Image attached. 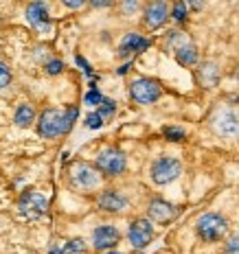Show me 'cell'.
I'll return each instance as SVG.
<instances>
[{"mask_svg":"<svg viewBox=\"0 0 239 254\" xmlns=\"http://www.w3.org/2000/svg\"><path fill=\"white\" fill-rule=\"evenodd\" d=\"M147 210H150L152 219L160 221V224H167V221L178 217V206H173L171 202H167V199H152Z\"/></svg>","mask_w":239,"mask_h":254,"instance_id":"obj_11","label":"cell"},{"mask_svg":"<svg viewBox=\"0 0 239 254\" xmlns=\"http://www.w3.org/2000/svg\"><path fill=\"white\" fill-rule=\"evenodd\" d=\"M127 167V158L125 153L116 147H108V149L99 151L97 156V171L103 173L108 178H114V176H121Z\"/></svg>","mask_w":239,"mask_h":254,"instance_id":"obj_2","label":"cell"},{"mask_svg":"<svg viewBox=\"0 0 239 254\" xmlns=\"http://www.w3.org/2000/svg\"><path fill=\"white\" fill-rule=\"evenodd\" d=\"M77 114H79L77 105L68 108L66 112H60V110H53V108L44 110L38 121L40 136H44V138H57V136H62V134H68L73 123L77 121Z\"/></svg>","mask_w":239,"mask_h":254,"instance_id":"obj_1","label":"cell"},{"mask_svg":"<svg viewBox=\"0 0 239 254\" xmlns=\"http://www.w3.org/2000/svg\"><path fill=\"white\" fill-rule=\"evenodd\" d=\"M101 125H103V116H101L99 112H90L86 116V127L88 129H99Z\"/></svg>","mask_w":239,"mask_h":254,"instance_id":"obj_22","label":"cell"},{"mask_svg":"<svg viewBox=\"0 0 239 254\" xmlns=\"http://www.w3.org/2000/svg\"><path fill=\"white\" fill-rule=\"evenodd\" d=\"M176 60L178 64H182V66H193L195 62H198V51H195L193 44H184L176 49Z\"/></svg>","mask_w":239,"mask_h":254,"instance_id":"obj_17","label":"cell"},{"mask_svg":"<svg viewBox=\"0 0 239 254\" xmlns=\"http://www.w3.org/2000/svg\"><path fill=\"white\" fill-rule=\"evenodd\" d=\"M169 18V9L164 4V0H152L145 9V26L147 29H160Z\"/></svg>","mask_w":239,"mask_h":254,"instance_id":"obj_9","label":"cell"},{"mask_svg":"<svg viewBox=\"0 0 239 254\" xmlns=\"http://www.w3.org/2000/svg\"><path fill=\"white\" fill-rule=\"evenodd\" d=\"M9 83H11V70H9L2 62H0V90L7 88Z\"/></svg>","mask_w":239,"mask_h":254,"instance_id":"obj_23","label":"cell"},{"mask_svg":"<svg viewBox=\"0 0 239 254\" xmlns=\"http://www.w3.org/2000/svg\"><path fill=\"white\" fill-rule=\"evenodd\" d=\"M114 112H116V103L114 101H110V99H103V101L99 103V114L103 116V119H105V116H112Z\"/></svg>","mask_w":239,"mask_h":254,"instance_id":"obj_21","label":"cell"},{"mask_svg":"<svg viewBox=\"0 0 239 254\" xmlns=\"http://www.w3.org/2000/svg\"><path fill=\"white\" fill-rule=\"evenodd\" d=\"M101 101H103V97H101V92L97 88H90V92L86 94V103L88 105H99Z\"/></svg>","mask_w":239,"mask_h":254,"instance_id":"obj_26","label":"cell"},{"mask_svg":"<svg viewBox=\"0 0 239 254\" xmlns=\"http://www.w3.org/2000/svg\"><path fill=\"white\" fill-rule=\"evenodd\" d=\"M119 239H121V232L114 226H99L92 232V243L97 250H110V248H114L119 243Z\"/></svg>","mask_w":239,"mask_h":254,"instance_id":"obj_10","label":"cell"},{"mask_svg":"<svg viewBox=\"0 0 239 254\" xmlns=\"http://www.w3.org/2000/svg\"><path fill=\"white\" fill-rule=\"evenodd\" d=\"M97 204H99L101 210H105V213H121V210L127 206V199L119 193V190H103V193L99 195Z\"/></svg>","mask_w":239,"mask_h":254,"instance_id":"obj_13","label":"cell"},{"mask_svg":"<svg viewBox=\"0 0 239 254\" xmlns=\"http://www.w3.org/2000/svg\"><path fill=\"white\" fill-rule=\"evenodd\" d=\"M136 7H139V0H125V2H123V11L125 13L136 11Z\"/></svg>","mask_w":239,"mask_h":254,"instance_id":"obj_29","label":"cell"},{"mask_svg":"<svg viewBox=\"0 0 239 254\" xmlns=\"http://www.w3.org/2000/svg\"><path fill=\"white\" fill-rule=\"evenodd\" d=\"M195 228H198V235L204 241H220L228 230V221L220 213H206L198 219Z\"/></svg>","mask_w":239,"mask_h":254,"instance_id":"obj_3","label":"cell"},{"mask_svg":"<svg viewBox=\"0 0 239 254\" xmlns=\"http://www.w3.org/2000/svg\"><path fill=\"white\" fill-rule=\"evenodd\" d=\"M217 131L224 136H233L239 131V119L233 112H222L217 116Z\"/></svg>","mask_w":239,"mask_h":254,"instance_id":"obj_15","label":"cell"},{"mask_svg":"<svg viewBox=\"0 0 239 254\" xmlns=\"http://www.w3.org/2000/svg\"><path fill=\"white\" fill-rule=\"evenodd\" d=\"M51 254H64L62 250H51Z\"/></svg>","mask_w":239,"mask_h":254,"instance_id":"obj_32","label":"cell"},{"mask_svg":"<svg viewBox=\"0 0 239 254\" xmlns=\"http://www.w3.org/2000/svg\"><path fill=\"white\" fill-rule=\"evenodd\" d=\"M71 182H73V187L88 190V189L99 187L101 176L97 169L86 165V162H75V165L71 167Z\"/></svg>","mask_w":239,"mask_h":254,"instance_id":"obj_7","label":"cell"},{"mask_svg":"<svg viewBox=\"0 0 239 254\" xmlns=\"http://www.w3.org/2000/svg\"><path fill=\"white\" fill-rule=\"evenodd\" d=\"M145 49H150V40H145L139 33H127L123 42L119 46V55L127 57V55H136V53H143Z\"/></svg>","mask_w":239,"mask_h":254,"instance_id":"obj_14","label":"cell"},{"mask_svg":"<svg viewBox=\"0 0 239 254\" xmlns=\"http://www.w3.org/2000/svg\"><path fill=\"white\" fill-rule=\"evenodd\" d=\"M64 4H66L68 9H81L83 4H86V0H62Z\"/></svg>","mask_w":239,"mask_h":254,"instance_id":"obj_27","label":"cell"},{"mask_svg":"<svg viewBox=\"0 0 239 254\" xmlns=\"http://www.w3.org/2000/svg\"><path fill=\"white\" fill-rule=\"evenodd\" d=\"M64 254H86V243H83L81 239H71L64 246Z\"/></svg>","mask_w":239,"mask_h":254,"instance_id":"obj_18","label":"cell"},{"mask_svg":"<svg viewBox=\"0 0 239 254\" xmlns=\"http://www.w3.org/2000/svg\"><path fill=\"white\" fill-rule=\"evenodd\" d=\"M62 70H64V62L62 60H51L49 64H46V72H49V75H60Z\"/></svg>","mask_w":239,"mask_h":254,"instance_id":"obj_25","label":"cell"},{"mask_svg":"<svg viewBox=\"0 0 239 254\" xmlns=\"http://www.w3.org/2000/svg\"><path fill=\"white\" fill-rule=\"evenodd\" d=\"M127 237H130V243L136 248V250H143L145 246H150V241L154 239V226L150 219H134L130 224V230H127Z\"/></svg>","mask_w":239,"mask_h":254,"instance_id":"obj_8","label":"cell"},{"mask_svg":"<svg viewBox=\"0 0 239 254\" xmlns=\"http://www.w3.org/2000/svg\"><path fill=\"white\" fill-rule=\"evenodd\" d=\"M33 119H35L33 105H29V103L18 105V110H15V116H13V123L15 125H18V127H29L31 123H33Z\"/></svg>","mask_w":239,"mask_h":254,"instance_id":"obj_16","label":"cell"},{"mask_svg":"<svg viewBox=\"0 0 239 254\" xmlns=\"http://www.w3.org/2000/svg\"><path fill=\"white\" fill-rule=\"evenodd\" d=\"M114 0H90V4L92 7H97V9H103V7H110Z\"/></svg>","mask_w":239,"mask_h":254,"instance_id":"obj_30","label":"cell"},{"mask_svg":"<svg viewBox=\"0 0 239 254\" xmlns=\"http://www.w3.org/2000/svg\"><path fill=\"white\" fill-rule=\"evenodd\" d=\"M77 64H79V66L83 68V72H86L88 77H92V68L88 66V64H86V60H83V57H77Z\"/></svg>","mask_w":239,"mask_h":254,"instance_id":"obj_31","label":"cell"},{"mask_svg":"<svg viewBox=\"0 0 239 254\" xmlns=\"http://www.w3.org/2000/svg\"><path fill=\"white\" fill-rule=\"evenodd\" d=\"M160 92H162L160 83H158L156 79H150V77L136 79V81H132V86H130L132 99H134L136 103H141V105L156 103L158 99H160Z\"/></svg>","mask_w":239,"mask_h":254,"instance_id":"obj_6","label":"cell"},{"mask_svg":"<svg viewBox=\"0 0 239 254\" xmlns=\"http://www.w3.org/2000/svg\"><path fill=\"white\" fill-rule=\"evenodd\" d=\"M182 173V162L178 158H171V156H162L158 160H154L152 165V180L156 184H171L173 180H178V176Z\"/></svg>","mask_w":239,"mask_h":254,"instance_id":"obj_4","label":"cell"},{"mask_svg":"<svg viewBox=\"0 0 239 254\" xmlns=\"http://www.w3.org/2000/svg\"><path fill=\"white\" fill-rule=\"evenodd\" d=\"M184 4H187L189 9H193V11H200V9L204 7V0H184Z\"/></svg>","mask_w":239,"mask_h":254,"instance_id":"obj_28","label":"cell"},{"mask_svg":"<svg viewBox=\"0 0 239 254\" xmlns=\"http://www.w3.org/2000/svg\"><path fill=\"white\" fill-rule=\"evenodd\" d=\"M49 208V199L38 190H24L18 199V213L24 219H40L42 215H46Z\"/></svg>","mask_w":239,"mask_h":254,"instance_id":"obj_5","label":"cell"},{"mask_svg":"<svg viewBox=\"0 0 239 254\" xmlns=\"http://www.w3.org/2000/svg\"><path fill=\"white\" fill-rule=\"evenodd\" d=\"M162 134H164V138L171 140V142H180V140H184V136H187L182 127H164Z\"/></svg>","mask_w":239,"mask_h":254,"instance_id":"obj_19","label":"cell"},{"mask_svg":"<svg viewBox=\"0 0 239 254\" xmlns=\"http://www.w3.org/2000/svg\"><path fill=\"white\" fill-rule=\"evenodd\" d=\"M26 20L35 26V29H49L51 26V18H49V9L42 0H33V2L26 7Z\"/></svg>","mask_w":239,"mask_h":254,"instance_id":"obj_12","label":"cell"},{"mask_svg":"<svg viewBox=\"0 0 239 254\" xmlns=\"http://www.w3.org/2000/svg\"><path fill=\"white\" fill-rule=\"evenodd\" d=\"M187 13H189V7L184 4V0H178V2L173 4V11H171L173 20H176V22H184V20H187Z\"/></svg>","mask_w":239,"mask_h":254,"instance_id":"obj_20","label":"cell"},{"mask_svg":"<svg viewBox=\"0 0 239 254\" xmlns=\"http://www.w3.org/2000/svg\"><path fill=\"white\" fill-rule=\"evenodd\" d=\"M224 254H239V235L231 237L224 246Z\"/></svg>","mask_w":239,"mask_h":254,"instance_id":"obj_24","label":"cell"}]
</instances>
